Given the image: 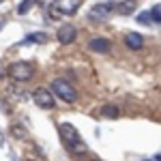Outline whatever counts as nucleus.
Segmentation results:
<instances>
[{"instance_id": "1", "label": "nucleus", "mask_w": 161, "mask_h": 161, "mask_svg": "<svg viewBox=\"0 0 161 161\" xmlns=\"http://www.w3.org/2000/svg\"><path fill=\"white\" fill-rule=\"evenodd\" d=\"M58 131H60V137H62V142H64V146L71 150V153H75V155H86L88 153L86 144L82 142L77 129H75L71 123H62L60 127H58Z\"/></svg>"}, {"instance_id": "2", "label": "nucleus", "mask_w": 161, "mask_h": 161, "mask_svg": "<svg viewBox=\"0 0 161 161\" xmlns=\"http://www.w3.org/2000/svg\"><path fill=\"white\" fill-rule=\"evenodd\" d=\"M52 92H54L58 99H62L64 103H75V101H77V90H75L64 77H56V80L52 82Z\"/></svg>"}, {"instance_id": "3", "label": "nucleus", "mask_w": 161, "mask_h": 161, "mask_svg": "<svg viewBox=\"0 0 161 161\" xmlns=\"http://www.w3.org/2000/svg\"><path fill=\"white\" fill-rule=\"evenodd\" d=\"M35 73V67H32V62H13L11 67H9V75H11L15 82H28L30 77Z\"/></svg>"}, {"instance_id": "4", "label": "nucleus", "mask_w": 161, "mask_h": 161, "mask_svg": "<svg viewBox=\"0 0 161 161\" xmlns=\"http://www.w3.org/2000/svg\"><path fill=\"white\" fill-rule=\"evenodd\" d=\"M32 99H35V103H37L41 110H52V108L56 105L54 92H52V90H47L45 86L35 88V92H32Z\"/></svg>"}, {"instance_id": "5", "label": "nucleus", "mask_w": 161, "mask_h": 161, "mask_svg": "<svg viewBox=\"0 0 161 161\" xmlns=\"http://www.w3.org/2000/svg\"><path fill=\"white\" fill-rule=\"evenodd\" d=\"M112 13H114V2H99L90 9L88 17L92 22H105V19H110Z\"/></svg>"}, {"instance_id": "6", "label": "nucleus", "mask_w": 161, "mask_h": 161, "mask_svg": "<svg viewBox=\"0 0 161 161\" xmlns=\"http://www.w3.org/2000/svg\"><path fill=\"white\" fill-rule=\"evenodd\" d=\"M75 37H77V30H75L71 24H64V26H60V28L56 30V39L60 41L62 45H69V43H73Z\"/></svg>"}, {"instance_id": "7", "label": "nucleus", "mask_w": 161, "mask_h": 161, "mask_svg": "<svg viewBox=\"0 0 161 161\" xmlns=\"http://www.w3.org/2000/svg\"><path fill=\"white\" fill-rule=\"evenodd\" d=\"M88 50L95 52V54H108V52L112 50V43L103 37H95V39L88 41Z\"/></svg>"}, {"instance_id": "8", "label": "nucleus", "mask_w": 161, "mask_h": 161, "mask_svg": "<svg viewBox=\"0 0 161 161\" xmlns=\"http://www.w3.org/2000/svg\"><path fill=\"white\" fill-rule=\"evenodd\" d=\"M80 7H82V0H58L56 2L58 13H64V15H75Z\"/></svg>"}, {"instance_id": "9", "label": "nucleus", "mask_w": 161, "mask_h": 161, "mask_svg": "<svg viewBox=\"0 0 161 161\" xmlns=\"http://www.w3.org/2000/svg\"><path fill=\"white\" fill-rule=\"evenodd\" d=\"M125 45L129 50H142L144 47V37L140 32H127L125 35Z\"/></svg>"}, {"instance_id": "10", "label": "nucleus", "mask_w": 161, "mask_h": 161, "mask_svg": "<svg viewBox=\"0 0 161 161\" xmlns=\"http://www.w3.org/2000/svg\"><path fill=\"white\" fill-rule=\"evenodd\" d=\"M118 114H120V110L116 105H103L101 108V116L103 118H118Z\"/></svg>"}, {"instance_id": "11", "label": "nucleus", "mask_w": 161, "mask_h": 161, "mask_svg": "<svg viewBox=\"0 0 161 161\" xmlns=\"http://www.w3.org/2000/svg\"><path fill=\"white\" fill-rule=\"evenodd\" d=\"M35 4H37V0H22V2H19V7H17V13H19V15H26V13L30 11Z\"/></svg>"}, {"instance_id": "12", "label": "nucleus", "mask_w": 161, "mask_h": 161, "mask_svg": "<svg viewBox=\"0 0 161 161\" xmlns=\"http://www.w3.org/2000/svg\"><path fill=\"white\" fill-rule=\"evenodd\" d=\"M47 41V35H43V32H37V35H28L24 39V43H45Z\"/></svg>"}, {"instance_id": "13", "label": "nucleus", "mask_w": 161, "mask_h": 161, "mask_svg": "<svg viewBox=\"0 0 161 161\" xmlns=\"http://www.w3.org/2000/svg\"><path fill=\"white\" fill-rule=\"evenodd\" d=\"M114 11H120L123 15H129L133 11V4H131V0H125L123 4H114Z\"/></svg>"}, {"instance_id": "14", "label": "nucleus", "mask_w": 161, "mask_h": 161, "mask_svg": "<svg viewBox=\"0 0 161 161\" xmlns=\"http://www.w3.org/2000/svg\"><path fill=\"white\" fill-rule=\"evenodd\" d=\"M137 22H140V24H144V26H150V24H153V15H150V11L140 13V15H137Z\"/></svg>"}, {"instance_id": "15", "label": "nucleus", "mask_w": 161, "mask_h": 161, "mask_svg": "<svg viewBox=\"0 0 161 161\" xmlns=\"http://www.w3.org/2000/svg\"><path fill=\"white\" fill-rule=\"evenodd\" d=\"M150 15H153V24H161V4L153 7L150 9Z\"/></svg>"}, {"instance_id": "16", "label": "nucleus", "mask_w": 161, "mask_h": 161, "mask_svg": "<svg viewBox=\"0 0 161 161\" xmlns=\"http://www.w3.org/2000/svg\"><path fill=\"white\" fill-rule=\"evenodd\" d=\"M56 2H58V0H37V4L41 9H45V11L52 9V7H56Z\"/></svg>"}, {"instance_id": "17", "label": "nucleus", "mask_w": 161, "mask_h": 161, "mask_svg": "<svg viewBox=\"0 0 161 161\" xmlns=\"http://www.w3.org/2000/svg\"><path fill=\"white\" fill-rule=\"evenodd\" d=\"M26 161H35V159H26Z\"/></svg>"}, {"instance_id": "18", "label": "nucleus", "mask_w": 161, "mask_h": 161, "mask_svg": "<svg viewBox=\"0 0 161 161\" xmlns=\"http://www.w3.org/2000/svg\"><path fill=\"white\" fill-rule=\"evenodd\" d=\"M92 161H99V159H92Z\"/></svg>"}, {"instance_id": "19", "label": "nucleus", "mask_w": 161, "mask_h": 161, "mask_svg": "<svg viewBox=\"0 0 161 161\" xmlns=\"http://www.w3.org/2000/svg\"><path fill=\"white\" fill-rule=\"evenodd\" d=\"M0 28H2V24H0Z\"/></svg>"}, {"instance_id": "20", "label": "nucleus", "mask_w": 161, "mask_h": 161, "mask_svg": "<svg viewBox=\"0 0 161 161\" xmlns=\"http://www.w3.org/2000/svg\"><path fill=\"white\" fill-rule=\"evenodd\" d=\"M146 161H150V159H146Z\"/></svg>"}, {"instance_id": "21", "label": "nucleus", "mask_w": 161, "mask_h": 161, "mask_svg": "<svg viewBox=\"0 0 161 161\" xmlns=\"http://www.w3.org/2000/svg\"><path fill=\"white\" fill-rule=\"evenodd\" d=\"M0 2H2V0H0Z\"/></svg>"}]
</instances>
